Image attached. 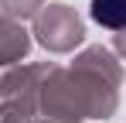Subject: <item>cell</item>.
Listing matches in <instances>:
<instances>
[{
  "label": "cell",
  "instance_id": "6da1fadb",
  "mask_svg": "<svg viewBox=\"0 0 126 123\" xmlns=\"http://www.w3.org/2000/svg\"><path fill=\"white\" fill-rule=\"evenodd\" d=\"M92 17L102 27H126V0H92Z\"/></svg>",
  "mask_w": 126,
  "mask_h": 123
}]
</instances>
